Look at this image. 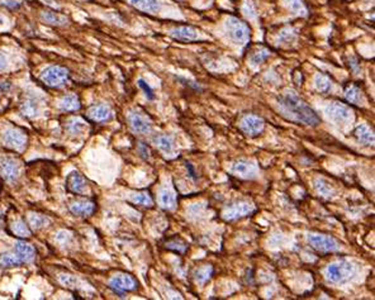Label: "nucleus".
Returning <instances> with one entry per match:
<instances>
[{"label":"nucleus","mask_w":375,"mask_h":300,"mask_svg":"<svg viewBox=\"0 0 375 300\" xmlns=\"http://www.w3.org/2000/svg\"><path fill=\"white\" fill-rule=\"evenodd\" d=\"M278 105L280 113L289 120L311 127H317L321 123V118L316 112L294 91H288L280 97L278 99Z\"/></svg>","instance_id":"obj_1"},{"label":"nucleus","mask_w":375,"mask_h":300,"mask_svg":"<svg viewBox=\"0 0 375 300\" xmlns=\"http://www.w3.org/2000/svg\"><path fill=\"white\" fill-rule=\"evenodd\" d=\"M327 279L334 284H340L350 280L355 275V267L349 261H339L331 264L327 267Z\"/></svg>","instance_id":"obj_2"},{"label":"nucleus","mask_w":375,"mask_h":300,"mask_svg":"<svg viewBox=\"0 0 375 300\" xmlns=\"http://www.w3.org/2000/svg\"><path fill=\"white\" fill-rule=\"evenodd\" d=\"M226 27H227V32L230 37L238 45H245L250 41V29H249L246 23H244L242 20L232 17L227 20Z\"/></svg>","instance_id":"obj_3"},{"label":"nucleus","mask_w":375,"mask_h":300,"mask_svg":"<svg viewBox=\"0 0 375 300\" xmlns=\"http://www.w3.org/2000/svg\"><path fill=\"white\" fill-rule=\"evenodd\" d=\"M41 79L48 86H62V85L68 83L69 71L65 67H61V66H50V67L45 68L42 71Z\"/></svg>","instance_id":"obj_4"},{"label":"nucleus","mask_w":375,"mask_h":300,"mask_svg":"<svg viewBox=\"0 0 375 300\" xmlns=\"http://www.w3.org/2000/svg\"><path fill=\"white\" fill-rule=\"evenodd\" d=\"M308 242L312 246V249L321 253H328V252H337L340 250V243L336 239L324 234H309Z\"/></svg>","instance_id":"obj_5"},{"label":"nucleus","mask_w":375,"mask_h":300,"mask_svg":"<svg viewBox=\"0 0 375 300\" xmlns=\"http://www.w3.org/2000/svg\"><path fill=\"white\" fill-rule=\"evenodd\" d=\"M109 287L119 295H123L125 291H135L138 289V281L128 274L117 275L110 279Z\"/></svg>","instance_id":"obj_6"},{"label":"nucleus","mask_w":375,"mask_h":300,"mask_svg":"<svg viewBox=\"0 0 375 300\" xmlns=\"http://www.w3.org/2000/svg\"><path fill=\"white\" fill-rule=\"evenodd\" d=\"M1 141L7 147L16 151H23L26 149L27 145V136L24 132L17 128H9L3 133Z\"/></svg>","instance_id":"obj_7"},{"label":"nucleus","mask_w":375,"mask_h":300,"mask_svg":"<svg viewBox=\"0 0 375 300\" xmlns=\"http://www.w3.org/2000/svg\"><path fill=\"white\" fill-rule=\"evenodd\" d=\"M0 174L8 183H14L20 175V164L16 158L1 157L0 158Z\"/></svg>","instance_id":"obj_8"},{"label":"nucleus","mask_w":375,"mask_h":300,"mask_svg":"<svg viewBox=\"0 0 375 300\" xmlns=\"http://www.w3.org/2000/svg\"><path fill=\"white\" fill-rule=\"evenodd\" d=\"M253 213V207L250 203L246 201H237L231 205H228L226 210L223 212V218L225 220H236L242 217L250 216Z\"/></svg>","instance_id":"obj_9"},{"label":"nucleus","mask_w":375,"mask_h":300,"mask_svg":"<svg viewBox=\"0 0 375 300\" xmlns=\"http://www.w3.org/2000/svg\"><path fill=\"white\" fill-rule=\"evenodd\" d=\"M240 127L245 134L250 137H256L263 133L265 123H264V120L260 117L246 116L241 120Z\"/></svg>","instance_id":"obj_10"},{"label":"nucleus","mask_w":375,"mask_h":300,"mask_svg":"<svg viewBox=\"0 0 375 300\" xmlns=\"http://www.w3.org/2000/svg\"><path fill=\"white\" fill-rule=\"evenodd\" d=\"M231 171L234 175L244 179H255L259 174V167L255 162L247 161V160H240L232 165Z\"/></svg>","instance_id":"obj_11"},{"label":"nucleus","mask_w":375,"mask_h":300,"mask_svg":"<svg viewBox=\"0 0 375 300\" xmlns=\"http://www.w3.org/2000/svg\"><path fill=\"white\" fill-rule=\"evenodd\" d=\"M128 122L133 132L140 133V134H146V133L151 132V129H152V123L148 119V117L140 112H131L128 116Z\"/></svg>","instance_id":"obj_12"},{"label":"nucleus","mask_w":375,"mask_h":300,"mask_svg":"<svg viewBox=\"0 0 375 300\" xmlns=\"http://www.w3.org/2000/svg\"><path fill=\"white\" fill-rule=\"evenodd\" d=\"M328 118L336 123H346L351 119V110L342 103H332L326 108Z\"/></svg>","instance_id":"obj_13"},{"label":"nucleus","mask_w":375,"mask_h":300,"mask_svg":"<svg viewBox=\"0 0 375 300\" xmlns=\"http://www.w3.org/2000/svg\"><path fill=\"white\" fill-rule=\"evenodd\" d=\"M69 191L74 194H85L88 190V181L80 172L71 171L66 180Z\"/></svg>","instance_id":"obj_14"},{"label":"nucleus","mask_w":375,"mask_h":300,"mask_svg":"<svg viewBox=\"0 0 375 300\" xmlns=\"http://www.w3.org/2000/svg\"><path fill=\"white\" fill-rule=\"evenodd\" d=\"M170 34L174 39L180 41V42H194V41L198 39L199 33L198 31H196V28H193V27L183 26L173 29Z\"/></svg>","instance_id":"obj_15"},{"label":"nucleus","mask_w":375,"mask_h":300,"mask_svg":"<svg viewBox=\"0 0 375 300\" xmlns=\"http://www.w3.org/2000/svg\"><path fill=\"white\" fill-rule=\"evenodd\" d=\"M71 213L77 217H89L95 212V204L89 200H79L70 205Z\"/></svg>","instance_id":"obj_16"},{"label":"nucleus","mask_w":375,"mask_h":300,"mask_svg":"<svg viewBox=\"0 0 375 300\" xmlns=\"http://www.w3.org/2000/svg\"><path fill=\"white\" fill-rule=\"evenodd\" d=\"M16 255L19 257L22 264H28L35 260L36 250L32 245L20 241L16 243Z\"/></svg>","instance_id":"obj_17"},{"label":"nucleus","mask_w":375,"mask_h":300,"mask_svg":"<svg viewBox=\"0 0 375 300\" xmlns=\"http://www.w3.org/2000/svg\"><path fill=\"white\" fill-rule=\"evenodd\" d=\"M88 117L94 122H107L112 118V110L107 105H94L88 112Z\"/></svg>","instance_id":"obj_18"},{"label":"nucleus","mask_w":375,"mask_h":300,"mask_svg":"<svg viewBox=\"0 0 375 300\" xmlns=\"http://www.w3.org/2000/svg\"><path fill=\"white\" fill-rule=\"evenodd\" d=\"M355 137L357 138L359 142L365 146H373L374 145V132L370 127L365 126V124H360L355 128L354 132Z\"/></svg>","instance_id":"obj_19"},{"label":"nucleus","mask_w":375,"mask_h":300,"mask_svg":"<svg viewBox=\"0 0 375 300\" xmlns=\"http://www.w3.org/2000/svg\"><path fill=\"white\" fill-rule=\"evenodd\" d=\"M159 201H160L161 207L164 208V209H175L178 204L177 194L174 193V190H171V189H164V190H161L160 197H159Z\"/></svg>","instance_id":"obj_20"},{"label":"nucleus","mask_w":375,"mask_h":300,"mask_svg":"<svg viewBox=\"0 0 375 300\" xmlns=\"http://www.w3.org/2000/svg\"><path fill=\"white\" fill-rule=\"evenodd\" d=\"M133 7L146 12V13H156L160 10V1L159 0H129Z\"/></svg>","instance_id":"obj_21"},{"label":"nucleus","mask_w":375,"mask_h":300,"mask_svg":"<svg viewBox=\"0 0 375 300\" xmlns=\"http://www.w3.org/2000/svg\"><path fill=\"white\" fill-rule=\"evenodd\" d=\"M314 86L320 93L327 94L330 93L331 89H332V81L328 78L327 75L322 74V72H318L314 78Z\"/></svg>","instance_id":"obj_22"},{"label":"nucleus","mask_w":375,"mask_h":300,"mask_svg":"<svg viewBox=\"0 0 375 300\" xmlns=\"http://www.w3.org/2000/svg\"><path fill=\"white\" fill-rule=\"evenodd\" d=\"M60 108H61L62 110H66V112L79 110L81 108L80 100H79V98H77L75 94H69V95L64 97V99L61 100Z\"/></svg>","instance_id":"obj_23"},{"label":"nucleus","mask_w":375,"mask_h":300,"mask_svg":"<svg viewBox=\"0 0 375 300\" xmlns=\"http://www.w3.org/2000/svg\"><path fill=\"white\" fill-rule=\"evenodd\" d=\"M43 20L51 26H57V27H64L69 23V19L62 14L55 13V12H45L43 16H42Z\"/></svg>","instance_id":"obj_24"},{"label":"nucleus","mask_w":375,"mask_h":300,"mask_svg":"<svg viewBox=\"0 0 375 300\" xmlns=\"http://www.w3.org/2000/svg\"><path fill=\"white\" fill-rule=\"evenodd\" d=\"M155 143L159 149L165 153H173L175 150V143H174L173 137L170 136H159L155 138Z\"/></svg>","instance_id":"obj_25"},{"label":"nucleus","mask_w":375,"mask_h":300,"mask_svg":"<svg viewBox=\"0 0 375 300\" xmlns=\"http://www.w3.org/2000/svg\"><path fill=\"white\" fill-rule=\"evenodd\" d=\"M345 98L349 103L351 104H357L360 105V103L362 101V94L360 91V89L355 85H350V86L346 87V90H345Z\"/></svg>","instance_id":"obj_26"},{"label":"nucleus","mask_w":375,"mask_h":300,"mask_svg":"<svg viewBox=\"0 0 375 300\" xmlns=\"http://www.w3.org/2000/svg\"><path fill=\"white\" fill-rule=\"evenodd\" d=\"M29 224L36 231L43 229L50 224V219L46 216H42L38 213H32L29 216Z\"/></svg>","instance_id":"obj_27"},{"label":"nucleus","mask_w":375,"mask_h":300,"mask_svg":"<svg viewBox=\"0 0 375 300\" xmlns=\"http://www.w3.org/2000/svg\"><path fill=\"white\" fill-rule=\"evenodd\" d=\"M20 110L24 116L29 117V118H36V117H38L39 113V104L36 103L35 100H27L23 103Z\"/></svg>","instance_id":"obj_28"},{"label":"nucleus","mask_w":375,"mask_h":300,"mask_svg":"<svg viewBox=\"0 0 375 300\" xmlns=\"http://www.w3.org/2000/svg\"><path fill=\"white\" fill-rule=\"evenodd\" d=\"M132 203L137 204V205H142V207H152V198L150 197L148 193H137L133 194L131 197Z\"/></svg>","instance_id":"obj_29"},{"label":"nucleus","mask_w":375,"mask_h":300,"mask_svg":"<svg viewBox=\"0 0 375 300\" xmlns=\"http://www.w3.org/2000/svg\"><path fill=\"white\" fill-rule=\"evenodd\" d=\"M12 232H13L17 237H23V238L31 236V229H29L22 220H16V222L12 223Z\"/></svg>","instance_id":"obj_30"},{"label":"nucleus","mask_w":375,"mask_h":300,"mask_svg":"<svg viewBox=\"0 0 375 300\" xmlns=\"http://www.w3.org/2000/svg\"><path fill=\"white\" fill-rule=\"evenodd\" d=\"M85 129H87V123L79 118L71 119L68 124V132L71 134H80Z\"/></svg>","instance_id":"obj_31"},{"label":"nucleus","mask_w":375,"mask_h":300,"mask_svg":"<svg viewBox=\"0 0 375 300\" xmlns=\"http://www.w3.org/2000/svg\"><path fill=\"white\" fill-rule=\"evenodd\" d=\"M22 264L19 257L16 253H4L0 256V265L3 267H13V266H18Z\"/></svg>","instance_id":"obj_32"},{"label":"nucleus","mask_w":375,"mask_h":300,"mask_svg":"<svg viewBox=\"0 0 375 300\" xmlns=\"http://www.w3.org/2000/svg\"><path fill=\"white\" fill-rule=\"evenodd\" d=\"M284 1L294 14H298V16L307 14V8H305L303 0H284Z\"/></svg>","instance_id":"obj_33"},{"label":"nucleus","mask_w":375,"mask_h":300,"mask_svg":"<svg viewBox=\"0 0 375 300\" xmlns=\"http://www.w3.org/2000/svg\"><path fill=\"white\" fill-rule=\"evenodd\" d=\"M166 247L169 250L179 252V253H185V251L188 250V245L184 242L183 239L179 238V237H175V238L170 239V241L166 243Z\"/></svg>","instance_id":"obj_34"},{"label":"nucleus","mask_w":375,"mask_h":300,"mask_svg":"<svg viewBox=\"0 0 375 300\" xmlns=\"http://www.w3.org/2000/svg\"><path fill=\"white\" fill-rule=\"evenodd\" d=\"M212 275H213V268L211 266H204V267L199 268L198 271L196 272V280L200 283V284H203V283L211 279Z\"/></svg>","instance_id":"obj_35"},{"label":"nucleus","mask_w":375,"mask_h":300,"mask_svg":"<svg viewBox=\"0 0 375 300\" xmlns=\"http://www.w3.org/2000/svg\"><path fill=\"white\" fill-rule=\"evenodd\" d=\"M270 56V51L269 50H261L259 52H255L252 56H251V64L253 66H257V65L263 64L265 61L266 58Z\"/></svg>","instance_id":"obj_36"},{"label":"nucleus","mask_w":375,"mask_h":300,"mask_svg":"<svg viewBox=\"0 0 375 300\" xmlns=\"http://www.w3.org/2000/svg\"><path fill=\"white\" fill-rule=\"evenodd\" d=\"M295 37H297V34H295V32L292 28L284 29V31L280 33V41H282L283 43H292L295 39Z\"/></svg>","instance_id":"obj_37"},{"label":"nucleus","mask_w":375,"mask_h":300,"mask_svg":"<svg viewBox=\"0 0 375 300\" xmlns=\"http://www.w3.org/2000/svg\"><path fill=\"white\" fill-rule=\"evenodd\" d=\"M316 187H317V190L320 191L323 197H331L332 195V187L327 184V183H324L323 180H320L316 183Z\"/></svg>","instance_id":"obj_38"},{"label":"nucleus","mask_w":375,"mask_h":300,"mask_svg":"<svg viewBox=\"0 0 375 300\" xmlns=\"http://www.w3.org/2000/svg\"><path fill=\"white\" fill-rule=\"evenodd\" d=\"M244 13L246 14L249 18H252V19H255L257 17V12H256V8L253 7V4L251 3V1H246L244 5Z\"/></svg>","instance_id":"obj_39"},{"label":"nucleus","mask_w":375,"mask_h":300,"mask_svg":"<svg viewBox=\"0 0 375 300\" xmlns=\"http://www.w3.org/2000/svg\"><path fill=\"white\" fill-rule=\"evenodd\" d=\"M138 85H140V87H141L142 90L144 91V94H146V97H147L148 100H154L155 99V95H154V90L151 89L150 85L146 83L144 80H138Z\"/></svg>","instance_id":"obj_40"},{"label":"nucleus","mask_w":375,"mask_h":300,"mask_svg":"<svg viewBox=\"0 0 375 300\" xmlns=\"http://www.w3.org/2000/svg\"><path fill=\"white\" fill-rule=\"evenodd\" d=\"M71 234L69 232H66V231H61V232H58L57 234H56V241H57L60 245H66L68 242H70L71 241Z\"/></svg>","instance_id":"obj_41"},{"label":"nucleus","mask_w":375,"mask_h":300,"mask_svg":"<svg viewBox=\"0 0 375 300\" xmlns=\"http://www.w3.org/2000/svg\"><path fill=\"white\" fill-rule=\"evenodd\" d=\"M60 281H61V284H64L66 287H71L75 285V279L72 276H68V275H64L60 278Z\"/></svg>","instance_id":"obj_42"},{"label":"nucleus","mask_w":375,"mask_h":300,"mask_svg":"<svg viewBox=\"0 0 375 300\" xmlns=\"http://www.w3.org/2000/svg\"><path fill=\"white\" fill-rule=\"evenodd\" d=\"M7 68V57L0 53V71H4Z\"/></svg>","instance_id":"obj_43"},{"label":"nucleus","mask_w":375,"mask_h":300,"mask_svg":"<svg viewBox=\"0 0 375 300\" xmlns=\"http://www.w3.org/2000/svg\"><path fill=\"white\" fill-rule=\"evenodd\" d=\"M140 152L142 153L141 156H143L144 158H147L148 153H150V151H148V149H147V146L144 145V143H141V145H140Z\"/></svg>","instance_id":"obj_44"},{"label":"nucleus","mask_w":375,"mask_h":300,"mask_svg":"<svg viewBox=\"0 0 375 300\" xmlns=\"http://www.w3.org/2000/svg\"><path fill=\"white\" fill-rule=\"evenodd\" d=\"M185 165H186V168H188V170H189L190 178H193V179H196V171H194V168H193V166H192V165H190L189 162H186Z\"/></svg>","instance_id":"obj_45"},{"label":"nucleus","mask_w":375,"mask_h":300,"mask_svg":"<svg viewBox=\"0 0 375 300\" xmlns=\"http://www.w3.org/2000/svg\"><path fill=\"white\" fill-rule=\"evenodd\" d=\"M1 23H3V19H1V18H0V24H1Z\"/></svg>","instance_id":"obj_46"}]
</instances>
